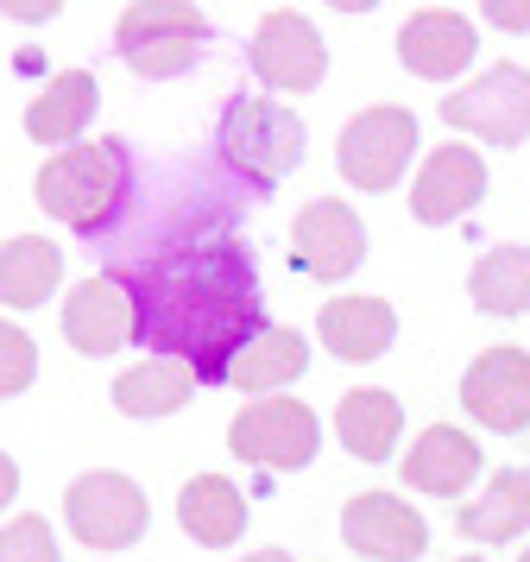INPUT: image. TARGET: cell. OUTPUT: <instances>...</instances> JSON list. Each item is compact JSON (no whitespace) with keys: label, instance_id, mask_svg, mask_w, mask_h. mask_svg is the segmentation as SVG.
Here are the masks:
<instances>
[{"label":"cell","instance_id":"obj_1","mask_svg":"<svg viewBox=\"0 0 530 562\" xmlns=\"http://www.w3.org/2000/svg\"><path fill=\"white\" fill-rule=\"evenodd\" d=\"M121 284L133 297V341L158 348V360H183L196 385H227V367L266 329L259 266L234 234L158 247Z\"/></svg>","mask_w":530,"mask_h":562},{"label":"cell","instance_id":"obj_2","mask_svg":"<svg viewBox=\"0 0 530 562\" xmlns=\"http://www.w3.org/2000/svg\"><path fill=\"white\" fill-rule=\"evenodd\" d=\"M32 203L70 234H108L133 203V153L126 139H95V146H70L50 153L32 178Z\"/></svg>","mask_w":530,"mask_h":562},{"label":"cell","instance_id":"obj_3","mask_svg":"<svg viewBox=\"0 0 530 562\" xmlns=\"http://www.w3.org/2000/svg\"><path fill=\"white\" fill-rule=\"evenodd\" d=\"M202 45H208V13L196 0H133L114 20V52L146 82H171L196 70Z\"/></svg>","mask_w":530,"mask_h":562},{"label":"cell","instance_id":"obj_4","mask_svg":"<svg viewBox=\"0 0 530 562\" xmlns=\"http://www.w3.org/2000/svg\"><path fill=\"white\" fill-rule=\"evenodd\" d=\"M215 146H222L227 171H240L247 183L272 190L303 165V121L284 102H266V95H234L222 108V127H215Z\"/></svg>","mask_w":530,"mask_h":562},{"label":"cell","instance_id":"obj_5","mask_svg":"<svg viewBox=\"0 0 530 562\" xmlns=\"http://www.w3.org/2000/svg\"><path fill=\"white\" fill-rule=\"evenodd\" d=\"M316 449H323V417L303 398H252L227 424V456L266 474H297L316 461Z\"/></svg>","mask_w":530,"mask_h":562},{"label":"cell","instance_id":"obj_6","mask_svg":"<svg viewBox=\"0 0 530 562\" xmlns=\"http://www.w3.org/2000/svg\"><path fill=\"white\" fill-rule=\"evenodd\" d=\"M64 525L82 550H133L151 525V506L139 481H126L114 468H95V474H76L70 493H64Z\"/></svg>","mask_w":530,"mask_h":562},{"label":"cell","instance_id":"obj_7","mask_svg":"<svg viewBox=\"0 0 530 562\" xmlns=\"http://www.w3.org/2000/svg\"><path fill=\"white\" fill-rule=\"evenodd\" d=\"M417 158V114L410 108H367L353 114L341 139H335V171L353 183V190H398V178Z\"/></svg>","mask_w":530,"mask_h":562},{"label":"cell","instance_id":"obj_8","mask_svg":"<svg viewBox=\"0 0 530 562\" xmlns=\"http://www.w3.org/2000/svg\"><path fill=\"white\" fill-rule=\"evenodd\" d=\"M442 127L474 133L486 146H525L530 139V70L525 64H493L461 95H442Z\"/></svg>","mask_w":530,"mask_h":562},{"label":"cell","instance_id":"obj_9","mask_svg":"<svg viewBox=\"0 0 530 562\" xmlns=\"http://www.w3.org/2000/svg\"><path fill=\"white\" fill-rule=\"evenodd\" d=\"M247 64H252V77L266 82L272 95H309V89L328 77V45H323V32L309 26L303 13L278 7V13H266V20L252 26Z\"/></svg>","mask_w":530,"mask_h":562},{"label":"cell","instance_id":"obj_10","mask_svg":"<svg viewBox=\"0 0 530 562\" xmlns=\"http://www.w3.org/2000/svg\"><path fill=\"white\" fill-rule=\"evenodd\" d=\"M360 259H367V222L341 196H316V203L297 209V222H291V266L303 279L341 284L360 272Z\"/></svg>","mask_w":530,"mask_h":562},{"label":"cell","instance_id":"obj_11","mask_svg":"<svg viewBox=\"0 0 530 562\" xmlns=\"http://www.w3.org/2000/svg\"><path fill=\"white\" fill-rule=\"evenodd\" d=\"M461 411L480 430L518 436L530 430V355L525 348H486L461 373Z\"/></svg>","mask_w":530,"mask_h":562},{"label":"cell","instance_id":"obj_12","mask_svg":"<svg viewBox=\"0 0 530 562\" xmlns=\"http://www.w3.org/2000/svg\"><path fill=\"white\" fill-rule=\"evenodd\" d=\"M341 537H348V550L373 562H417L429 550L424 512L398 493H353L341 506Z\"/></svg>","mask_w":530,"mask_h":562},{"label":"cell","instance_id":"obj_13","mask_svg":"<svg viewBox=\"0 0 530 562\" xmlns=\"http://www.w3.org/2000/svg\"><path fill=\"white\" fill-rule=\"evenodd\" d=\"M486 196V158L474 153V146H436V153L424 158V171H417V183H410V215L424 222V228H449V222H461L467 209Z\"/></svg>","mask_w":530,"mask_h":562},{"label":"cell","instance_id":"obj_14","mask_svg":"<svg viewBox=\"0 0 530 562\" xmlns=\"http://www.w3.org/2000/svg\"><path fill=\"white\" fill-rule=\"evenodd\" d=\"M474 52H480L474 26H467L461 13H449V7H424V13H410L398 26V64L424 82L461 77V70L474 64Z\"/></svg>","mask_w":530,"mask_h":562},{"label":"cell","instance_id":"obj_15","mask_svg":"<svg viewBox=\"0 0 530 562\" xmlns=\"http://www.w3.org/2000/svg\"><path fill=\"white\" fill-rule=\"evenodd\" d=\"M64 341H70L76 355H121L126 341H133V297H126L121 279H82L64 297Z\"/></svg>","mask_w":530,"mask_h":562},{"label":"cell","instance_id":"obj_16","mask_svg":"<svg viewBox=\"0 0 530 562\" xmlns=\"http://www.w3.org/2000/svg\"><path fill=\"white\" fill-rule=\"evenodd\" d=\"M95 108H101V82L89 77V70H64V77H50L45 89L25 102V139L70 153V146H82Z\"/></svg>","mask_w":530,"mask_h":562},{"label":"cell","instance_id":"obj_17","mask_svg":"<svg viewBox=\"0 0 530 562\" xmlns=\"http://www.w3.org/2000/svg\"><path fill=\"white\" fill-rule=\"evenodd\" d=\"M404 481L436 499H461L480 481V442L454 424H429L417 436V449H404Z\"/></svg>","mask_w":530,"mask_h":562},{"label":"cell","instance_id":"obj_18","mask_svg":"<svg viewBox=\"0 0 530 562\" xmlns=\"http://www.w3.org/2000/svg\"><path fill=\"white\" fill-rule=\"evenodd\" d=\"M316 335H323V348L335 360H353V367H367L392 348V335H398V310L385 304V297H328L323 316H316Z\"/></svg>","mask_w":530,"mask_h":562},{"label":"cell","instance_id":"obj_19","mask_svg":"<svg viewBox=\"0 0 530 562\" xmlns=\"http://www.w3.org/2000/svg\"><path fill=\"white\" fill-rule=\"evenodd\" d=\"M177 525H183V537H196L202 550H227V543L247 537V493L227 474H196L177 493Z\"/></svg>","mask_w":530,"mask_h":562},{"label":"cell","instance_id":"obj_20","mask_svg":"<svg viewBox=\"0 0 530 562\" xmlns=\"http://www.w3.org/2000/svg\"><path fill=\"white\" fill-rule=\"evenodd\" d=\"M335 430H341V449H348L353 461H392L398 430H404L398 392H385V385H360V392H348V398L335 405Z\"/></svg>","mask_w":530,"mask_h":562},{"label":"cell","instance_id":"obj_21","mask_svg":"<svg viewBox=\"0 0 530 562\" xmlns=\"http://www.w3.org/2000/svg\"><path fill=\"white\" fill-rule=\"evenodd\" d=\"M64 284V247L45 234H13L0 247V304L7 310H38Z\"/></svg>","mask_w":530,"mask_h":562},{"label":"cell","instance_id":"obj_22","mask_svg":"<svg viewBox=\"0 0 530 562\" xmlns=\"http://www.w3.org/2000/svg\"><path fill=\"white\" fill-rule=\"evenodd\" d=\"M461 537L467 543H505V537L530 531V468H499L480 499L461 506Z\"/></svg>","mask_w":530,"mask_h":562},{"label":"cell","instance_id":"obj_23","mask_svg":"<svg viewBox=\"0 0 530 562\" xmlns=\"http://www.w3.org/2000/svg\"><path fill=\"white\" fill-rule=\"evenodd\" d=\"M196 398V373L183 360H139L114 380V405L121 417H177V411Z\"/></svg>","mask_w":530,"mask_h":562},{"label":"cell","instance_id":"obj_24","mask_svg":"<svg viewBox=\"0 0 530 562\" xmlns=\"http://www.w3.org/2000/svg\"><path fill=\"white\" fill-rule=\"evenodd\" d=\"M303 367H309V341L297 329H284V323H266L247 341V355L227 367V385H240V392H278V385L303 380Z\"/></svg>","mask_w":530,"mask_h":562},{"label":"cell","instance_id":"obj_25","mask_svg":"<svg viewBox=\"0 0 530 562\" xmlns=\"http://www.w3.org/2000/svg\"><path fill=\"white\" fill-rule=\"evenodd\" d=\"M467 297L486 316H530V247H518V240L486 247L467 272Z\"/></svg>","mask_w":530,"mask_h":562},{"label":"cell","instance_id":"obj_26","mask_svg":"<svg viewBox=\"0 0 530 562\" xmlns=\"http://www.w3.org/2000/svg\"><path fill=\"white\" fill-rule=\"evenodd\" d=\"M57 531H50L38 512H25V518H7L0 525V562H57Z\"/></svg>","mask_w":530,"mask_h":562},{"label":"cell","instance_id":"obj_27","mask_svg":"<svg viewBox=\"0 0 530 562\" xmlns=\"http://www.w3.org/2000/svg\"><path fill=\"white\" fill-rule=\"evenodd\" d=\"M38 380V348L20 323H0V398H20Z\"/></svg>","mask_w":530,"mask_h":562},{"label":"cell","instance_id":"obj_28","mask_svg":"<svg viewBox=\"0 0 530 562\" xmlns=\"http://www.w3.org/2000/svg\"><path fill=\"white\" fill-rule=\"evenodd\" d=\"M480 13L499 32H530V0H480Z\"/></svg>","mask_w":530,"mask_h":562},{"label":"cell","instance_id":"obj_29","mask_svg":"<svg viewBox=\"0 0 530 562\" xmlns=\"http://www.w3.org/2000/svg\"><path fill=\"white\" fill-rule=\"evenodd\" d=\"M0 13H7V20H20V26H45V20L64 13V0H0Z\"/></svg>","mask_w":530,"mask_h":562},{"label":"cell","instance_id":"obj_30","mask_svg":"<svg viewBox=\"0 0 530 562\" xmlns=\"http://www.w3.org/2000/svg\"><path fill=\"white\" fill-rule=\"evenodd\" d=\"M13 499H20V461L0 449V512L13 506Z\"/></svg>","mask_w":530,"mask_h":562},{"label":"cell","instance_id":"obj_31","mask_svg":"<svg viewBox=\"0 0 530 562\" xmlns=\"http://www.w3.org/2000/svg\"><path fill=\"white\" fill-rule=\"evenodd\" d=\"M328 7H335V13H373L379 0H328Z\"/></svg>","mask_w":530,"mask_h":562},{"label":"cell","instance_id":"obj_32","mask_svg":"<svg viewBox=\"0 0 530 562\" xmlns=\"http://www.w3.org/2000/svg\"><path fill=\"white\" fill-rule=\"evenodd\" d=\"M240 562H297L291 550H252V557H240Z\"/></svg>","mask_w":530,"mask_h":562},{"label":"cell","instance_id":"obj_33","mask_svg":"<svg viewBox=\"0 0 530 562\" xmlns=\"http://www.w3.org/2000/svg\"><path fill=\"white\" fill-rule=\"evenodd\" d=\"M461 562H486V557H461Z\"/></svg>","mask_w":530,"mask_h":562},{"label":"cell","instance_id":"obj_34","mask_svg":"<svg viewBox=\"0 0 530 562\" xmlns=\"http://www.w3.org/2000/svg\"><path fill=\"white\" fill-rule=\"evenodd\" d=\"M518 562H530V550H525V557H518Z\"/></svg>","mask_w":530,"mask_h":562}]
</instances>
